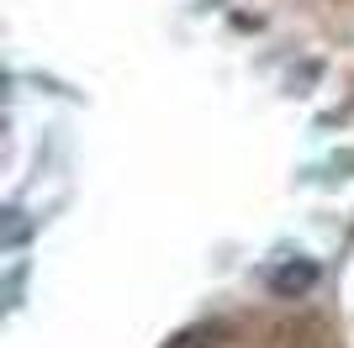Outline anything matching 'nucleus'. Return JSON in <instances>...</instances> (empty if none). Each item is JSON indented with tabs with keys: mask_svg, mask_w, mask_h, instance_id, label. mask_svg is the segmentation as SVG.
<instances>
[{
	"mask_svg": "<svg viewBox=\"0 0 354 348\" xmlns=\"http://www.w3.org/2000/svg\"><path fill=\"white\" fill-rule=\"evenodd\" d=\"M301 285H312V264H286L275 275V290H301Z\"/></svg>",
	"mask_w": 354,
	"mask_h": 348,
	"instance_id": "nucleus-1",
	"label": "nucleus"
}]
</instances>
